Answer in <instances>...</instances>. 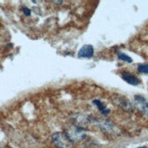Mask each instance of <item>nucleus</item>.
Returning a JSON list of instances; mask_svg holds the SVG:
<instances>
[{
  "instance_id": "nucleus-1",
  "label": "nucleus",
  "mask_w": 148,
  "mask_h": 148,
  "mask_svg": "<svg viewBox=\"0 0 148 148\" xmlns=\"http://www.w3.org/2000/svg\"><path fill=\"white\" fill-rule=\"evenodd\" d=\"M95 125L99 129L107 136H117L119 134L118 128L115 126L111 121L107 119H97L95 120Z\"/></svg>"
},
{
  "instance_id": "nucleus-2",
  "label": "nucleus",
  "mask_w": 148,
  "mask_h": 148,
  "mask_svg": "<svg viewBox=\"0 0 148 148\" xmlns=\"http://www.w3.org/2000/svg\"><path fill=\"white\" fill-rule=\"evenodd\" d=\"M72 122L75 126L79 127L83 130L86 129V128H88L91 125L95 124V120H94L93 117L86 114H82L75 115L73 117Z\"/></svg>"
},
{
  "instance_id": "nucleus-3",
  "label": "nucleus",
  "mask_w": 148,
  "mask_h": 148,
  "mask_svg": "<svg viewBox=\"0 0 148 148\" xmlns=\"http://www.w3.org/2000/svg\"><path fill=\"white\" fill-rule=\"evenodd\" d=\"M52 142L57 148H72L73 143L65 133H55L52 136Z\"/></svg>"
},
{
  "instance_id": "nucleus-4",
  "label": "nucleus",
  "mask_w": 148,
  "mask_h": 148,
  "mask_svg": "<svg viewBox=\"0 0 148 148\" xmlns=\"http://www.w3.org/2000/svg\"><path fill=\"white\" fill-rule=\"evenodd\" d=\"M65 134L72 143L80 142V141H82L86 138L85 130H83V129H81V128L75 126V125L71 128H69V129H67L65 132Z\"/></svg>"
},
{
  "instance_id": "nucleus-5",
  "label": "nucleus",
  "mask_w": 148,
  "mask_h": 148,
  "mask_svg": "<svg viewBox=\"0 0 148 148\" xmlns=\"http://www.w3.org/2000/svg\"><path fill=\"white\" fill-rule=\"evenodd\" d=\"M134 106H136L141 114L148 117V102L142 95L134 96Z\"/></svg>"
},
{
  "instance_id": "nucleus-6",
  "label": "nucleus",
  "mask_w": 148,
  "mask_h": 148,
  "mask_svg": "<svg viewBox=\"0 0 148 148\" xmlns=\"http://www.w3.org/2000/svg\"><path fill=\"white\" fill-rule=\"evenodd\" d=\"M114 103L118 107H120L121 109L126 111V112H132L134 110V106L132 105V103L127 100L125 97H123V96H116V97L113 98Z\"/></svg>"
},
{
  "instance_id": "nucleus-7",
  "label": "nucleus",
  "mask_w": 148,
  "mask_h": 148,
  "mask_svg": "<svg viewBox=\"0 0 148 148\" xmlns=\"http://www.w3.org/2000/svg\"><path fill=\"white\" fill-rule=\"evenodd\" d=\"M94 56V47L91 45H85L83 46L77 53L79 58H90Z\"/></svg>"
},
{
  "instance_id": "nucleus-8",
  "label": "nucleus",
  "mask_w": 148,
  "mask_h": 148,
  "mask_svg": "<svg viewBox=\"0 0 148 148\" xmlns=\"http://www.w3.org/2000/svg\"><path fill=\"white\" fill-rule=\"evenodd\" d=\"M121 76L126 83H128L131 86H138L140 84V81L137 77L129 72H123L121 74Z\"/></svg>"
},
{
  "instance_id": "nucleus-9",
  "label": "nucleus",
  "mask_w": 148,
  "mask_h": 148,
  "mask_svg": "<svg viewBox=\"0 0 148 148\" xmlns=\"http://www.w3.org/2000/svg\"><path fill=\"white\" fill-rule=\"evenodd\" d=\"M93 103L96 106V107L98 108V110L101 112V114H104V115H107L109 113H110V110H109V109L103 104V103L100 101V100H98V99H95V100H94L93 101Z\"/></svg>"
},
{
  "instance_id": "nucleus-10",
  "label": "nucleus",
  "mask_w": 148,
  "mask_h": 148,
  "mask_svg": "<svg viewBox=\"0 0 148 148\" xmlns=\"http://www.w3.org/2000/svg\"><path fill=\"white\" fill-rule=\"evenodd\" d=\"M117 56H118V58L122 61H124V62H127V63H132L133 62V59L131 58V57L125 54V53H122V52H118L117 53Z\"/></svg>"
},
{
  "instance_id": "nucleus-11",
  "label": "nucleus",
  "mask_w": 148,
  "mask_h": 148,
  "mask_svg": "<svg viewBox=\"0 0 148 148\" xmlns=\"http://www.w3.org/2000/svg\"><path fill=\"white\" fill-rule=\"evenodd\" d=\"M138 72L141 74L148 75V64H141L137 67Z\"/></svg>"
},
{
  "instance_id": "nucleus-12",
  "label": "nucleus",
  "mask_w": 148,
  "mask_h": 148,
  "mask_svg": "<svg viewBox=\"0 0 148 148\" xmlns=\"http://www.w3.org/2000/svg\"><path fill=\"white\" fill-rule=\"evenodd\" d=\"M22 10H23V13L25 14V16H29L31 15V10H30L28 8H25V6H23V8H22Z\"/></svg>"
}]
</instances>
